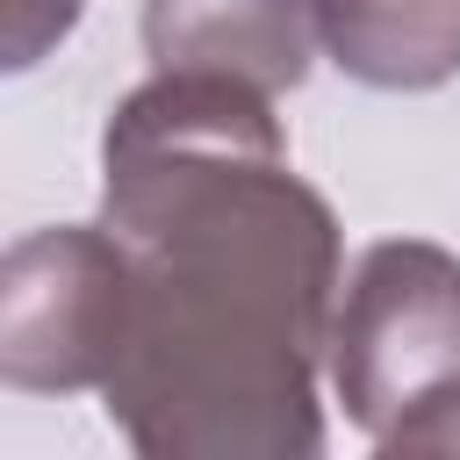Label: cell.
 <instances>
[{
	"mask_svg": "<svg viewBox=\"0 0 460 460\" xmlns=\"http://www.w3.org/2000/svg\"><path fill=\"white\" fill-rule=\"evenodd\" d=\"M460 374V259L424 237H381L359 252L331 316V381L367 438L438 381Z\"/></svg>",
	"mask_w": 460,
	"mask_h": 460,
	"instance_id": "7a4b0ae2",
	"label": "cell"
},
{
	"mask_svg": "<svg viewBox=\"0 0 460 460\" xmlns=\"http://www.w3.org/2000/svg\"><path fill=\"white\" fill-rule=\"evenodd\" d=\"M86 0H0V50H7V72H29L43 50H58L72 36Z\"/></svg>",
	"mask_w": 460,
	"mask_h": 460,
	"instance_id": "8992f818",
	"label": "cell"
},
{
	"mask_svg": "<svg viewBox=\"0 0 460 460\" xmlns=\"http://www.w3.org/2000/svg\"><path fill=\"white\" fill-rule=\"evenodd\" d=\"M144 50L158 72H223L266 93L302 86L316 36V0H144Z\"/></svg>",
	"mask_w": 460,
	"mask_h": 460,
	"instance_id": "277c9868",
	"label": "cell"
},
{
	"mask_svg": "<svg viewBox=\"0 0 460 460\" xmlns=\"http://www.w3.org/2000/svg\"><path fill=\"white\" fill-rule=\"evenodd\" d=\"M381 446H388V453H460V374L438 381V388H424V395L388 424Z\"/></svg>",
	"mask_w": 460,
	"mask_h": 460,
	"instance_id": "52a82bcc",
	"label": "cell"
},
{
	"mask_svg": "<svg viewBox=\"0 0 460 460\" xmlns=\"http://www.w3.org/2000/svg\"><path fill=\"white\" fill-rule=\"evenodd\" d=\"M323 58L381 93L460 79V0H316Z\"/></svg>",
	"mask_w": 460,
	"mask_h": 460,
	"instance_id": "5b68a950",
	"label": "cell"
},
{
	"mask_svg": "<svg viewBox=\"0 0 460 460\" xmlns=\"http://www.w3.org/2000/svg\"><path fill=\"white\" fill-rule=\"evenodd\" d=\"M101 223L129 244V331L101 381L151 460H302L338 316V216L288 172L273 93L151 72L101 129Z\"/></svg>",
	"mask_w": 460,
	"mask_h": 460,
	"instance_id": "6da1fadb",
	"label": "cell"
},
{
	"mask_svg": "<svg viewBox=\"0 0 460 460\" xmlns=\"http://www.w3.org/2000/svg\"><path fill=\"white\" fill-rule=\"evenodd\" d=\"M137 259L108 223L29 230L0 266V381L7 388H101L129 331Z\"/></svg>",
	"mask_w": 460,
	"mask_h": 460,
	"instance_id": "3957f363",
	"label": "cell"
}]
</instances>
